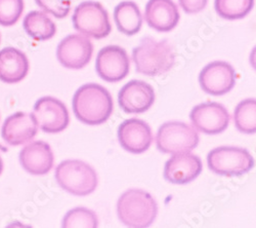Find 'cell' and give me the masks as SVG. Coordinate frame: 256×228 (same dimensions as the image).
Here are the masks:
<instances>
[{
    "mask_svg": "<svg viewBox=\"0 0 256 228\" xmlns=\"http://www.w3.org/2000/svg\"><path fill=\"white\" fill-rule=\"evenodd\" d=\"M114 104L108 90L96 84L84 85L73 98L75 116L88 126H98L109 119Z\"/></svg>",
    "mask_w": 256,
    "mask_h": 228,
    "instance_id": "6da1fadb",
    "label": "cell"
},
{
    "mask_svg": "<svg viewBox=\"0 0 256 228\" xmlns=\"http://www.w3.org/2000/svg\"><path fill=\"white\" fill-rule=\"evenodd\" d=\"M136 71L146 76H158L168 72L174 65L176 54L167 40L144 37L132 51Z\"/></svg>",
    "mask_w": 256,
    "mask_h": 228,
    "instance_id": "7a4b0ae2",
    "label": "cell"
},
{
    "mask_svg": "<svg viewBox=\"0 0 256 228\" xmlns=\"http://www.w3.org/2000/svg\"><path fill=\"white\" fill-rule=\"evenodd\" d=\"M117 213L125 226L146 228L156 219L158 205L150 193L140 189H130L119 197Z\"/></svg>",
    "mask_w": 256,
    "mask_h": 228,
    "instance_id": "3957f363",
    "label": "cell"
},
{
    "mask_svg": "<svg viewBox=\"0 0 256 228\" xmlns=\"http://www.w3.org/2000/svg\"><path fill=\"white\" fill-rule=\"evenodd\" d=\"M56 179L64 190L78 196L92 193L98 186V175L94 169L78 159L62 161L56 167Z\"/></svg>",
    "mask_w": 256,
    "mask_h": 228,
    "instance_id": "277c9868",
    "label": "cell"
},
{
    "mask_svg": "<svg viewBox=\"0 0 256 228\" xmlns=\"http://www.w3.org/2000/svg\"><path fill=\"white\" fill-rule=\"evenodd\" d=\"M209 169L220 176H242L254 167L250 152L238 147H218L211 150L207 156Z\"/></svg>",
    "mask_w": 256,
    "mask_h": 228,
    "instance_id": "5b68a950",
    "label": "cell"
},
{
    "mask_svg": "<svg viewBox=\"0 0 256 228\" xmlns=\"http://www.w3.org/2000/svg\"><path fill=\"white\" fill-rule=\"evenodd\" d=\"M156 143L158 149L164 153L190 152L198 146L199 135L193 127L186 123L170 121L160 127Z\"/></svg>",
    "mask_w": 256,
    "mask_h": 228,
    "instance_id": "8992f818",
    "label": "cell"
},
{
    "mask_svg": "<svg viewBox=\"0 0 256 228\" xmlns=\"http://www.w3.org/2000/svg\"><path fill=\"white\" fill-rule=\"evenodd\" d=\"M74 28L81 34L102 39L111 33L112 26L108 12L96 2H83L74 11Z\"/></svg>",
    "mask_w": 256,
    "mask_h": 228,
    "instance_id": "52a82bcc",
    "label": "cell"
},
{
    "mask_svg": "<svg viewBox=\"0 0 256 228\" xmlns=\"http://www.w3.org/2000/svg\"><path fill=\"white\" fill-rule=\"evenodd\" d=\"M33 115L37 126L48 134L62 132L68 127L70 121L66 105L52 97L39 99L34 106Z\"/></svg>",
    "mask_w": 256,
    "mask_h": 228,
    "instance_id": "ba28073f",
    "label": "cell"
},
{
    "mask_svg": "<svg viewBox=\"0 0 256 228\" xmlns=\"http://www.w3.org/2000/svg\"><path fill=\"white\" fill-rule=\"evenodd\" d=\"M96 69L98 76L104 81L118 82L130 73V60L123 48L108 46L98 52Z\"/></svg>",
    "mask_w": 256,
    "mask_h": 228,
    "instance_id": "9c48e42d",
    "label": "cell"
},
{
    "mask_svg": "<svg viewBox=\"0 0 256 228\" xmlns=\"http://www.w3.org/2000/svg\"><path fill=\"white\" fill-rule=\"evenodd\" d=\"M92 43L85 35L71 34L64 38L56 50L60 63L68 69H82L92 57Z\"/></svg>",
    "mask_w": 256,
    "mask_h": 228,
    "instance_id": "30bf717a",
    "label": "cell"
},
{
    "mask_svg": "<svg viewBox=\"0 0 256 228\" xmlns=\"http://www.w3.org/2000/svg\"><path fill=\"white\" fill-rule=\"evenodd\" d=\"M199 82L203 92L212 96H222L236 85V71L228 62H212L202 69Z\"/></svg>",
    "mask_w": 256,
    "mask_h": 228,
    "instance_id": "8fae6325",
    "label": "cell"
},
{
    "mask_svg": "<svg viewBox=\"0 0 256 228\" xmlns=\"http://www.w3.org/2000/svg\"><path fill=\"white\" fill-rule=\"evenodd\" d=\"M190 118L201 133L207 135H218L228 129L230 114L220 103L207 102L193 108Z\"/></svg>",
    "mask_w": 256,
    "mask_h": 228,
    "instance_id": "7c38bea8",
    "label": "cell"
},
{
    "mask_svg": "<svg viewBox=\"0 0 256 228\" xmlns=\"http://www.w3.org/2000/svg\"><path fill=\"white\" fill-rule=\"evenodd\" d=\"M155 92L152 86L142 80H132L118 95L121 109L126 113H144L154 104Z\"/></svg>",
    "mask_w": 256,
    "mask_h": 228,
    "instance_id": "4fadbf2b",
    "label": "cell"
},
{
    "mask_svg": "<svg viewBox=\"0 0 256 228\" xmlns=\"http://www.w3.org/2000/svg\"><path fill=\"white\" fill-rule=\"evenodd\" d=\"M118 139L121 146L134 154H140L150 148L153 134L148 124L138 118L127 119L120 124Z\"/></svg>",
    "mask_w": 256,
    "mask_h": 228,
    "instance_id": "5bb4252c",
    "label": "cell"
},
{
    "mask_svg": "<svg viewBox=\"0 0 256 228\" xmlns=\"http://www.w3.org/2000/svg\"><path fill=\"white\" fill-rule=\"evenodd\" d=\"M202 172V161L197 155L182 152L174 154L165 163L164 177L174 184H186L194 181Z\"/></svg>",
    "mask_w": 256,
    "mask_h": 228,
    "instance_id": "9a60e30c",
    "label": "cell"
},
{
    "mask_svg": "<svg viewBox=\"0 0 256 228\" xmlns=\"http://www.w3.org/2000/svg\"><path fill=\"white\" fill-rule=\"evenodd\" d=\"M54 153L50 145L44 141H34L20 152V162L31 175L48 174L54 165Z\"/></svg>",
    "mask_w": 256,
    "mask_h": 228,
    "instance_id": "2e32d148",
    "label": "cell"
},
{
    "mask_svg": "<svg viewBox=\"0 0 256 228\" xmlns=\"http://www.w3.org/2000/svg\"><path fill=\"white\" fill-rule=\"evenodd\" d=\"M144 19L148 25L159 32H169L180 22V12L174 0H148Z\"/></svg>",
    "mask_w": 256,
    "mask_h": 228,
    "instance_id": "e0dca14e",
    "label": "cell"
},
{
    "mask_svg": "<svg viewBox=\"0 0 256 228\" xmlns=\"http://www.w3.org/2000/svg\"><path fill=\"white\" fill-rule=\"evenodd\" d=\"M37 132L38 126L33 113L16 112L6 119L2 135L8 144L12 146H18L31 141Z\"/></svg>",
    "mask_w": 256,
    "mask_h": 228,
    "instance_id": "ac0fdd59",
    "label": "cell"
},
{
    "mask_svg": "<svg viewBox=\"0 0 256 228\" xmlns=\"http://www.w3.org/2000/svg\"><path fill=\"white\" fill-rule=\"evenodd\" d=\"M29 71V61L26 55L14 48L0 51V80L6 84H18Z\"/></svg>",
    "mask_w": 256,
    "mask_h": 228,
    "instance_id": "d6986e66",
    "label": "cell"
},
{
    "mask_svg": "<svg viewBox=\"0 0 256 228\" xmlns=\"http://www.w3.org/2000/svg\"><path fill=\"white\" fill-rule=\"evenodd\" d=\"M114 21L118 30L128 36L136 34L142 25V17L134 2H122L114 10Z\"/></svg>",
    "mask_w": 256,
    "mask_h": 228,
    "instance_id": "ffe728a7",
    "label": "cell"
},
{
    "mask_svg": "<svg viewBox=\"0 0 256 228\" xmlns=\"http://www.w3.org/2000/svg\"><path fill=\"white\" fill-rule=\"evenodd\" d=\"M26 33L37 41H44L52 38L56 32L54 21L44 13L39 11L30 12L23 22Z\"/></svg>",
    "mask_w": 256,
    "mask_h": 228,
    "instance_id": "44dd1931",
    "label": "cell"
},
{
    "mask_svg": "<svg viewBox=\"0 0 256 228\" xmlns=\"http://www.w3.org/2000/svg\"><path fill=\"white\" fill-rule=\"evenodd\" d=\"M234 124L241 133L254 134L256 132L255 99H247L239 103L234 110Z\"/></svg>",
    "mask_w": 256,
    "mask_h": 228,
    "instance_id": "7402d4cb",
    "label": "cell"
},
{
    "mask_svg": "<svg viewBox=\"0 0 256 228\" xmlns=\"http://www.w3.org/2000/svg\"><path fill=\"white\" fill-rule=\"evenodd\" d=\"M218 15L226 20H239L246 17L254 7V0H216Z\"/></svg>",
    "mask_w": 256,
    "mask_h": 228,
    "instance_id": "603a6c76",
    "label": "cell"
},
{
    "mask_svg": "<svg viewBox=\"0 0 256 228\" xmlns=\"http://www.w3.org/2000/svg\"><path fill=\"white\" fill-rule=\"evenodd\" d=\"M62 226L65 228H96L98 221L94 212L83 206H78L66 214Z\"/></svg>",
    "mask_w": 256,
    "mask_h": 228,
    "instance_id": "cb8c5ba5",
    "label": "cell"
},
{
    "mask_svg": "<svg viewBox=\"0 0 256 228\" xmlns=\"http://www.w3.org/2000/svg\"><path fill=\"white\" fill-rule=\"evenodd\" d=\"M24 12V0H0V25H14Z\"/></svg>",
    "mask_w": 256,
    "mask_h": 228,
    "instance_id": "d4e9b609",
    "label": "cell"
},
{
    "mask_svg": "<svg viewBox=\"0 0 256 228\" xmlns=\"http://www.w3.org/2000/svg\"><path fill=\"white\" fill-rule=\"evenodd\" d=\"M36 5L56 19L66 18L71 10L72 0H35Z\"/></svg>",
    "mask_w": 256,
    "mask_h": 228,
    "instance_id": "484cf974",
    "label": "cell"
},
{
    "mask_svg": "<svg viewBox=\"0 0 256 228\" xmlns=\"http://www.w3.org/2000/svg\"><path fill=\"white\" fill-rule=\"evenodd\" d=\"M180 6L186 14H197L202 12L206 6L208 0H178Z\"/></svg>",
    "mask_w": 256,
    "mask_h": 228,
    "instance_id": "4316f807",
    "label": "cell"
},
{
    "mask_svg": "<svg viewBox=\"0 0 256 228\" xmlns=\"http://www.w3.org/2000/svg\"><path fill=\"white\" fill-rule=\"evenodd\" d=\"M2 170H4V162H2V157H0V175H2Z\"/></svg>",
    "mask_w": 256,
    "mask_h": 228,
    "instance_id": "83f0119b",
    "label": "cell"
}]
</instances>
